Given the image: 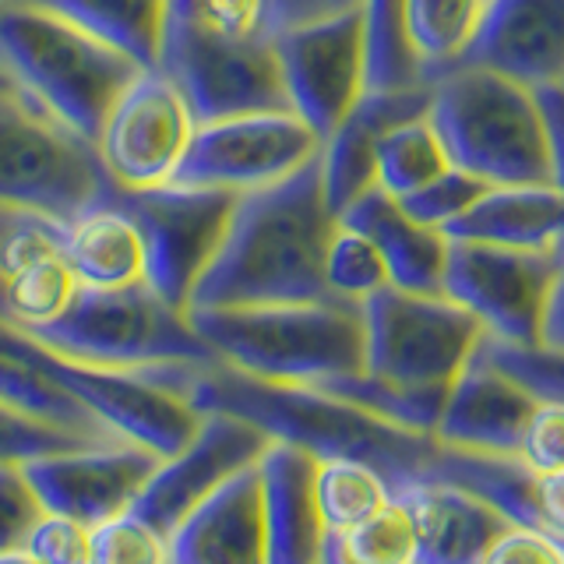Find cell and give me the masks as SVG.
<instances>
[{
  "mask_svg": "<svg viewBox=\"0 0 564 564\" xmlns=\"http://www.w3.org/2000/svg\"><path fill=\"white\" fill-rule=\"evenodd\" d=\"M82 445H96V437L53 427V423L32 413H22L18 405L0 399V466H22L29 458L82 448Z\"/></svg>",
  "mask_w": 564,
  "mask_h": 564,
  "instance_id": "74e56055",
  "label": "cell"
},
{
  "mask_svg": "<svg viewBox=\"0 0 564 564\" xmlns=\"http://www.w3.org/2000/svg\"><path fill=\"white\" fill-rule=\"evenodd\" d=\"M519 458L536 476L564 473V402L557 399L536 402V410L529 416L519 441Z\"/></svg>",
  "mask_w": 564,
  "mask_h": 564,
  "instance_id": "7bdbcfd3",
  "label": "cell"
},
{
  "mask_svg": "<svg viewBox=\"0 0 564 564\" xmlns=\"http://www.w3.org/2000/svg\"><path fill=\"white\" fill-rule=\"evenodd\" d=\"M272 40H223V35L166 25L155 67H163L181 85L198 123L293 110Z\"/></svg>",
  "mask_w": 564,
  "mask_h": 564,
  "instance_id": "5bb4252c",
  "label": "cell"
},
{
  "mask_svg": "<svg viewBox=\"0 0 564 564\" xmlns=\"http://www.w3.org/2000/svg\"><path fill=\"white\" fill-rule=\"evenodd\" d=\"M317 155L322 134L296 110L202 120L170 184L247 194L282 184Z\"/></svg>",
  "mask_w": 564,
  "mask_h": 564,
  "instance_id": "30bf717a",
  "label": "cell"
},
{
  "mask_svg": "<svg viewBox=\"0 0 564 564\" xmlns=\"http://www.w3.org/2000/svg\"><path fill=\"white\" fill-rule=\"evenodd\" d=\"M536 525L564 543V473L536 476Z\"/></svg>",
  "mask_w": 564,
  "mask_h": 564,
  "instance_id": "7dc6e473",
  "label": "cell"
},
{
  "mask_svg": "<svg viewBox=\"0 0 564 564\" xmlns=\"http://www.w3.org/2000/svg\"><path fill=\"white\" fill-rule=\"evenodd\" d=\"M264 564H317L325 522L314 501L317 458L286 441H269L258 455Z\"/></svg>",
  "mask_w": 564,
  "mask_h": 564,
  "instance_id": "cb8c5ba5",
  "label": "cell"
},
{
  "mask_svg": "<svg viewBox=\"0 0 564 564\" xmlns=\"http://www.w3.org/2000/svg\"><path fill=\"white\" fill-rule=\"evenodd\" d=\"M452 166L445 141L431 123V113L395 123L378 141V187L392 198L420 191Z\"/></svg>",
  "mask_w": 564,
  "mask_h": 564,
  "instance_id": "1f68e13d",
  "label": "cell"
},
{
  "mask_svg": "<svg viewBox=\"0 0 564 564\" xmlns=\"http://www.w3.org/2000/svg\"><path fill=\"white\" fill-rule=\"evenodd\" d=\"M216 360L275 384H322L364 370V304L346 296L187 311Z\"/></svg>",
  "mask_w": 564,
  "mask_h": 564,
  "instance_id": "3957f363",
  "label": "cell"
},
{
  "mask_svg": "<svg viewBox=\"0 0 564 564\" xmlns=\"http://www.w3.org/2000/svg\"><path fill=\"white\" fill-rule=\"evenodd\" d=\"M43 501L22 466H0V551L25 546L35 519L43 516Z\"/></svg>",
  "mask_w": 564,
  "mask_h": 564,
  "instance_id": "ee69618b",
  "label": "cell"
},
{
  "mask_svg": "<svg viewBox=\"0 0 564 564\" xmlns=\"http://www.w3.org/2000/svg\"><path fill=\"white\" fill-rule=\"evenodd\" d=\"M159 463L155 452L120 437L29 458L22 469L46 511L99 525L138 501Z\"/></svg>",
  "mask_w": 564,
  "mask_h": 564,
  "instance_id": "2e32d148",
  "label": "cell"
},
{
  "mask_svg": "<svg viewBox=\"0 0 564 564\" xmlns=\"http://www.w3.org/2000/svg\"><path fill=\"white\" fill-rule=\"evenodd\" d=\"M431 123L445 141L452 166L490 187L554 184L536 88L458 61L431 78Z\"/></svg>",
  "mask_w": 564,
  "mask_h": 564,
  "instance_id": "5b68a950",
  "label": "cell"
},
{
  "mask_svg": "<svg viewBox=\"0 0 564 564\" xmlns=\"http://www.w3.org/2000/svg\"><path fill=\"white\" fill-rule=\"evenodd\" d=\"M166 25L223 40H272L279 18L272 0H166Z\"/></svg>",
  "mask_w": 564,
  "mask_h": 564,
  "instance_id": "e575fe53",
  "label": "cell"
},
{
  "mask_svg": "<svg viewBox=\"0 0 564 564\" xmlns=\"http://www.w3.org/2000/svg\"><path fill=\"white\" fill-rule=\"evenodd\" d=\"M431 113V82L413 88H367L343 123L322 141V187L325 202L339 212L364 191L378 187V141L395 123Z\"/></svg>",
  "mask_w": 564,
  "mask_h": 564,
  "instance_id": "44dd1931",
  "label": "cell"
},
{
  "mask_svg": "<svg viewBox=\"0 0 564 564\" xmlns=\"http://www.w3.org/2000/svg\"><path fill=\"white\" fill-rule=\"evenodd\" d=\"M0 399L18 405L22 413H32V416L53 423V427L75 431V434L96 437V441H117V434L106 427L99 416L88 413L75 395H67L64 388L43 378L40 370L18 364V360L4 357V352H0Z\"/></svg>",
  "mask_w": 564,
  "mask_h": 564,
  "instance_id": "836d02e7",
  "label": "cell"
},
{
  "mask_svg": "<svg viewBox=\"0 0 564 564\" xmlns=\"http://www.w3.org/2000/svg\"><path fill=\"white\" fill-rule=\"evenodd\" d=\"M484 564H564V543L543 533V529L508 525L494 540Z\"/></svg>",
  "mask_w": 564,
  "mask_h": 564,
  "instance_id": "f6af8a7d",
  "label": "cell"
},
{
  "mask_svg": "<svg viewBox=\"0 0 564 564\" xmlns=\"http://www.w3.org/2000/svg\"><path fill=\"white\" fill-rule=\"evenodd\" d=\"M317 564H343L339 551H335V543H332V533H325V543H322V561Z\"/></svg>",
  "mask_w": 564,
  "mask_h": 564,
  "instance_id": "816d5d0a",
  "label": "cell"
},
{
  "mask_svg": "<svg viewBox=\"0 0 564 564\" xmlns=\"http://www.w3.org/2000/svg\"><path fill=\"white\" fill-rule=\"evenodd\" d=\"M117 202L134 216L145 240V282L159 300L184 311L198 279L219 254L240 194L216 187H149L120 191Z\"/></svg>",
  "mask_w": 564,
  "mask_h": 564,
  "instance_id": "8fae6325",
  "label": "cell"
},
{
  "mask_svg": "<svg viewBox=\"0 0 564 564\" xmlns=\"http://www.w3.org/2000/svg\"><path fill=\"white\" fill-rule=\"evenodd\" d=\"M540 349H551L564 357V264L554 279L551 300H546L543 311V328H540Z\"/></svg>",
  "mask_w": 564,
  "mask_h": 564,
  "instance_id": "c3c4849f",
  "label": "cell"
},
{
  "mask_svg": "<svg viewBox=\"0 0 564 564\" xmlns=\"http://www.w3.org/2000/svg\"><path fill=\"white\" fill-rule=\"evenodd\" d=\"M170 564H264L258 466H243L166 533Z\"/></svg>",
  "mask_w": 564,
  "mask_h": 564,
  "instance_id": "7402d4cb",
  "label": "cell"
},
{
  "mask_svg": "<svg viewBox=\"0 0 564 564\" xmlns=\"http://www.w3.org/2000/svg\"><path fill=\"white\" fill-rule=\"evenodd\" d=\"M25 551L40 564H88L93 557V525L61 511H43L25 536Z\"/></svg>",
  "mask_w": 564,
  "mask_h": 564,
  "instance_id": "b9f144b4",
  "label": "cell"
},
{
  "mask_svg": "<svg viewBox=\"0 0 564 564\" xmlns=\"http://www.w3.org/2000/svg\"><path fill=\"white\" fill-rule=\"evenodd\" d=\"M64 258L85 290H123L145 282V240L113 187L64 223Z\"/></svg>",
  "mask_w": 564,
  "mask_h": 564,
  "instance_id": "4316f807",
  "label": "cell"
},
{
  "mask_svg": "<svg viewBox=\"0 0 564 564\" xmlns=\"http://www.w3.org/2000/svg\"><path fill=\"white\" fill-rule=\"evenodd\" d=\"M314 501L322 511L325 533H346L392 501L384 473L360 458H317Z\"/></svg>",
  "mask_w": 564,
  "mask_h": 564,
  "instance_id": "f546056e",
  "label": "cell"
},
{
  "mask_svg": "<svg viewBox=\"0 0 564 564\" xmlns=\"http://www.w3.org/2000/svg\"><path fill=\"white\" fill-rule=\"evenodd\" d=\"M0 352L32 370H40L67 395H75L88 413L99 416L117 437L134 441V445L170 458L187 441L198 434L205 413L176 392V388L155 381L145 367L141 370H117V367H93L57 357L46 346L29 339L25 332L0 325Z\"/></svg>",
  "mask_w": 564,
  "mask_h": 564,
  "instance_id": "9c48e42d",
  "label": "cell"
},
{
  "mask_svg": "<svg viewBox=\"0 0 564 564\" xmlns=\"http://www.w3.org/2000/svg\"><path fill=\"white\" fill-rule=\"evenodd\" d=\"M487 187L490 184H484L480 176H473L458 166H448L441 176H434L431 184H423L420 191L399 198V205L405 208V216H413L416 223L434 226L445 234L458 216H466V212L473 208V202L480 198Z\"/></svg>",
  "mask_w": 564,
  "mask_h": 564,
  "instance_id": "ab89813d",
  "label": "cell"
},
{
  "mask_svg": "<svg viewBox=\"0 0 564 564\" xmlns=\"http://www.w3.org/2000/svg\"><path fill=\"white\" fill-rule=\"evenodd\" d=\"M392 498L410 511L413 564H484L494 540L511 525L480 494L431 476L399 487Z\"/></svg>",
  "mask_w": 564,
  "mask_h": 564,
  "instance_id": "603a6c76",
  "label": "cell"
},
{
  "mask_svg": "<svg viewBox=\"0 0 564 564\" xmlns=\"http://www.w3.org/2000/svg\"><path fill=\"white\" fill-rule=\"evenodd\" d=\"M269 434L240 416L205 413L202 427L187 441V448L155 466L131 511L166 536L223 480H229L243 466H254L258 455L269 448Z\"/></svg>",
  "mask_w": 564,
  "mask_h": 564,
  "instance_id": "e0dca14e",
  "label": "cell"
},
{
  "mask_svg": "<svg viewBox=\"0 0 564 564\" xmlns=\"http://www.w3.org/2000/svg\"><path fill=\"white\" fill-rule=\"evenodd\" d=\"M325 282H328V293L360 300V304L367 296H375L378 290H384L388 269L375 240L364 237L360 229L335 223V234L325 251Z\"/></svg>",
  "mask_w": 564,
  "mask_h": 564,
  "instance_id": "8d00e7d4",
  "label": "cell"
},
{
  "mask_svg": "<svg viewBox=\"0 0 564 564\" xmlns=\"http://www.w3.org/2000/svg\"><path fill=\"white\" fill-rule=\"evenodd\" d=\"M332 543L343 564H413L416 554L410 511L395 498L346 533H332Z\"/></svg>",
  "mask_w": 564,
  "mask_h": 564,
  "instance_id": "d590c367",
  "label": "cell"
},
{
  "mask_svg": "<svg viewBox=\"0 0 564 564\" xmlns=\"http://www.w3.org/2000/svg\"><path fill=\"white\" fill-rule=\"evenodd\" d=\"M70 18L110 46L123 50L141 67H155L163 46L166 0H35Z\"/></svg>",
  "mask_w": 564,
  "mask_h": 564,
  "instance_id": "f1b7e54d",
  "label": "cell"
},
{
  "mask_svg": "<svg viewBox=\"0 0 564 564\" xmlns=\"http://www.w3.org/2000/svg\"><path fill=\"white\" fill-rule=\"evenodd\" d=\"M138 61L35 0H0V78L93 138Z\"/></svg>",
  "mask_w": 564,
  "mask_h": 564,
  "instance_id": "277c9868",
  "label": "cell"
},
{
  "mask_svg": "<svg viewBox=\"0 0 564 564\" xmlns=\"http://www.w3.org/2000/svg\"><path fill=\"white\" fill-rule=\"evenodd\" d=\"M445 237L522 247V251H564V191L557 184L487 187Z\"/></svg>",
  "mask_w": 564,
  "mask_h": 564,
  "instance_id": "484cf974",
  "label": "cell"
},
{
  "mask_svg": "<svg viewBox=\"0 0 564 564\" xmlns=\"http://www.w3.org/2000/svg\"><path fill=\"white\" fill-rule=\"evenodd\" d=\"M561 264L564 251H522L448 237L445 296L463 304L490 339L533 349L540 346L543 311Z\"/></svg>",
  "mask_w": 564,
  "mask_h": 564,
  "instance_id": "7c38bea8",
  "label": "cell"
},
{
  "mask_svg": "<svg viewBox=\"0 0 564 564\" xmlns=\"http://www.w3.org/2000/svg\"><path fill=\"white\" fill-rule=\"evenodd\" d=\"M335 223L317 159L282 184L240 194L219 254L194 286L187 311L335 296L325 282Z\"/></svg>",
  "mask_w": 564,
  "mask_h": 564,
  "instance_id": "7a4b0ae2",
  "label": "cell"
},
{
  "mask_svg": "<svg viewBox=\"0 0 564 564\" xmlns=\"http://www.w3.org/2000/svg\"><path fill=\"white\" fill-rule=\"evenodd\" d=\"M423 476L448 480V484L480 494V498L498 508L511 525L540 529L536 525V473L529 469L519 455L463 452V448L437 445Z\"/></svg>",
  "mask_w": 564,
  "mask_h": 564,
  "instance_id": "83f0119b",
  "label": "cell"
},
{
  "mask_svg": "<svg viewBox=\"0 0 564 564\" xmlns=\"http://www.w3.org/2000/svg\"><path fill=\"white\" fill-rule=\"evenodd\" d=\"M88 564H170L166 536L128 508L93 525V557H88Z\"/></svg>",
  "mask_w": 564,
  "mask_h": 564,
  "instance_id": "f35d334b",
  "label": "cell"
},
{
  "mask_svg": "<svg viewBox=\"0 0 564 564\" xmlns=\"http://www.w3.org/2000/svg\"><path fill=\"white\" fill-rule=\"evenodd\" d=\"M536 99H540V110L546 120V141H551L554 184L564 191V85L536 88Z\"/></svg>",
  "mask_w": 564,
  "mask_h": 564,
  "instance_id": "bcb514c9",
  "label": "cell"
},
{
  "mask_svg": "<svg viewBox=\"0 0 564 564\" xmlns=\"http://www.w3.org/2000/svg\"><path fill=\"white\" fill-rule=\"evenodd\" d=\"M25 335L57 357L117 370L216 360L187 314L159 300L149 282L123 290L78 286L61 317Z\"/></svg>",
  "mask_w": 564,
  "mask_h": 564,
  "instance_id": "8992f818",
  "label": "cell"
},
{
  "mask_svg": "<svg viewBox=\"0 0 564 564\" xmlns=\"http://www.w3.org/2000/svg\"><path fill=\"white\" fill-rule=\"evenodd\" d=\"M484 8L487 0H405V32L427 78L463 61Z\"/></svg>",
  "mask_w": 564,
  "mask_h": 564,
  "instance_id": "4dcf8cb0",
  "label": "cell"
},
{
  "mask_svg": "<svg viewBox=\"0 0 564 564\" xmlns=\"http://www.w3.org/2000/svg\"><path fill=\"white\" fill-rule=\"evenodd\" d=\"M110 187L93 138L0 82V205L67 223Z\"/></svg>",
  "mask_w": 564,
  "mask_h": 564,
  "instance_id": "52a82bcc",
  "label": "cell"
},
{
  "mask_svg": "<svg viewBox=\"0 0 564 564\" xmlns=\"http://www.w3.org/2000/svg\"><path fill=\"white\" fill-rule=\"evenodd\" d=\"M463 61L529 88L564 85V0H487Z\"/></svg>",
  "mask_w": 564,
  "mask_h": 564,
  "instance_id": "ffe728a7",
  "label": "cell"
},
{
  "mask_svg": "<svg viewBox=\"0 0 564 564\" xmlns=\"http://www.w3.org/2000/svg\"><path fill=\"white\" fill-rule=\"evenodd\" d=\"M155 381L176 388L198 413H229L254 423L272 441H286L314 458H360L384 473L392 494L413 484L437 452L434 434H416L360 410L314 384H275L223 360L155 364Z\"/></svg>",
  "mask_w": 564,
  "mask_h": 564,
  "instance_id": "6da1fadb",
  "label": "cell"
},
{
  "mask_svg": "<svg viewBox=\"0 0 564 564\" xmlns=\"http://www.w3.org/2000/svg\"><path fill=\"white\" fill-rule=\"evenodd\" d=\"M272 4H275L279 29H282V25L307 22V18H322V14H332V11L357 8L360 0H272Z\"/></svg>",
  "mask_w": 564,
  "mask_h": 564,
  "instance_id": "681fc988",
  "label": "cell"
},
{
  "mask_svg": "<svg viewBox=\"0 0 564 564\" xmlns=\"http://www.w3.org/2000/svg\"><path fill=\"white\" fill-rule=\"evenodd\" d=\"M0 564H40L25 546H11V551H0Z\"/></svg>",
  "mask_w": 564,
  "mask_h": 564,
  "instance_id": "f907efd6",
  "label": "cell"
},
{
  "mask_svg": "<svg viewBox=\"0 0 564 564\" xmlns=\"http://www.w3.org/2000/svg\"><path fill=\"white\" fill-rule=\"evenodd\" d=\"M536 395L487 357L484 339L452 381L445 410L434 427V441L463 452L519 455V441L529 416L536 410Z\"/></svg>",
  "mask_w": 564,
  "mask_h": 564,
  "instance_id": "d6986e66",
  "label": "cell"
},
{
  "mask_svg": "<svg viewBox=\"0 0 564 564\" xmlns=\"http://www.w3.org/2000/svg\"><path fill=\"white\" fill-rule=\"evenodd\" d=\"M78 279L64 258V223L0 205V325L35 332L61 317Z\"/></svg>",
  "mask_w": 564,
  "mask_h": 564,
  "instance_id": "ac0fdd59",
  "label": "cell"
},
{
  "mask_svg": "<svg viewBox=\"0 0 564 564\" xmlns=\"http://www.w3.org/2000/svg\"><path fill=\"white\" fill-rule=\"evenodd\" d=\"M364 375L402 392L448 395L484 339V325L445 293L384 286L364 300Z\"/></svg>",
  "mask_w": 564,
  "mask_h": 564,
  "instance_id": "ba28073f",
  "label": "cell"
},
{
  "mask_svg": "<svg viewBox=\"0 0 564 564\" xmlns=\"http://www.w3.org/2000/svg\"><path fill=\"white\" fill-rule=\"evenodd\" d=\"M272 43L290 106L325 141L367 93V40L360 4L282 25Z\"/></svg>",
  "mask_w": 564,
  "mask_h": 564,
  "instance_id": "9a60e30c",
  "label": "cell"
},
{
  "mask_svg": "<svg viewBox=\"0 0 564 564\" xmlns=\"http://www.w3.org/2000/svg\"><path fill=\"white\" fill-rule=\"evenodd\" d=\"M484 349L487 357L508 370L511 378L522 381L536 399H557L564 402V357L551 349H522V346H505L498 339L484 335Z\"/></svg>",
  "mask_w": 564,
  "mask_h": 564,
  "instance_id": "60d3db41",
  "label": "cell"
},
{
  "mask_svg": "<svg viewBox=\"0 0 564 564\" xmlns=\"http://www.w3.org/2000/svg\"><path fill=\"white\" fill-rule=\"evenodd\" d=\"M339 223L375 240L388 269V286L431 296L445 293L448 237L434 226H423L413 216H405L399 198H392L388 191H364L357 202H349L339 212Z\"/></svg>",
  "mask_w": 564,
  "mask_h": 564,
  "instance_id": "d4e9b609",
  "label": "cell"
},
{
  "mask_svg": "<svg viewBox=\"0 0 564 564\" xmlns=\"http://www.w3.org/2000/svg\"><path fill=\"white\" fill-rule=\"evenodd\" d=\"M367 40V88L427 85L416 50L405 32V0H360Z\"/></svg>",
  "mask_w": 564,
  "mask_h": 564,
  "instance_id": "d6a6232c",
  "label": "cell"
},
{
  "mask_svg": "<svg viewBox=\"0 0 564 564\" xmlns=\"http://www.w3.org/2000/svg\"><path fill=\"white\" fill-rule=\"evenodd\" d=\"M198 128L187 96L163 67H141L106 110L96 152L120 191H149L170 184Z\"/></svg>",
  "mask_w": 564,
  "mask_h": 564,
  "instance_id": "4fadbf2b",
  "label": "cell"
}]
</instances>
